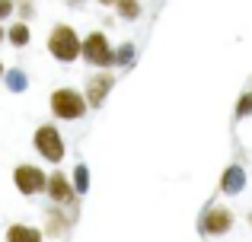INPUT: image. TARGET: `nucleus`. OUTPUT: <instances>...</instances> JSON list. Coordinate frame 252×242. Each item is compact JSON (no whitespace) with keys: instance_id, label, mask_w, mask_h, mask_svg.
Returning a JSON list of instances; mask_svg holds the SVG:
<instances>
[{"instance_id":"nucleus-1","label":"nucleus","mask_w":252,"mask_h":242,"mask_svg":"<svg viewBox=\"0 0 252 242\" xmlns=\"http://www.w3.org/2000/svg\"><path fill=\"white\" fill-rule=\"evenodd\" d=\"M45 48L55 57L58 64H74L83 57V38L77 35V29L70 23H55L48 29V38H45Z\"/></svg>"},{"instance_id":"nucleus-2","label":"nucleus","mask_w":252,"mask_h":242,"mask_svg":"<svg viewBox=\"0 0 252 242\" xmlns=\"http://www.w3.org/2000/svg\"><path fill=\"white\" fill-rule=\"evenodd\" d=\"M48 108L55 121H80L86 112H90V102H86V93L77 86H58L51 89L48 96Z\"/></svg>"},{"instance_id":"nucleus-3","label":"nucleus","mask_w":252,"mask_h":242,"mask_svg":"<svg viewBox=\"0 0 252 242\" xmlns=\"http://www.w3.org/2000/svg\"><path fill=\"white\" fill-rule=\"evenodd\" d=\"M32 147L38 150V156H42L45 162H51V166H61L64 153H67V143H64L61 137V128L58 124H38L35 134H32Z\"/></svg>"},{"instance_id":"nucleus-4","label":"nucleus","mask_w":252,"mask_h":242,"mask_svg":"<svg viewBox=\"0 0 252 242\" xmlns=\"http://www.w3.org/2000/svg\"><path fill=\"white\" fill-rule=\"evenodd\" d=\"M80 61H86L90 67H96V70H112V67H115V48H112L109 35H105L102 29L86 32V38H83V57H80Z\"/></svg>"},{"instance_id":"nucleus-5","label":"nucleus","mask_w":252,"mask_h":242,"mask_svg":"<svg viewBox=\"0 0 252 242\" xmlns=\"http://www.w3.org/2000/svg\"><path fill=\"white\" fill-rule=\"evenodd\" d=\"M13 185L23 198H38V194L48 191V172L35 162H19L13 169Z\"/></svg>"},{"instance_id":"nucleus-6","label":"nucleus","mask_w":252,"mask_h":242,"mask_svg":"<svg viewBox=\"0 0 252 242\" xmlns=\"http://www.w3.org/2000/svg\"><path fill=\"white\" fill-rule=\"evenodd\" d=\"M48 201L51 204H61V207H77L80 204V194H77V188H74V179L70 175H64L61 169H55V172H48Z\"/></svg>"},{"instance_id":"nucleus-7","label":"nucleus","mask_w":252,"mask_h":242,"mask_svg":"<svg viewBox=\"0 0 252 242\" xmlns=\"http://www.w3.org/2000/svg\"><path fill=\"white\" fill-rule=\"evenodd\" d=\"M112 89H115V74H105V70H99V74H90L86 77V102H90V108H102L105 99L112 96Z\"/></svg>"},{"instance_id":"nucleus-8","label":"nucleus","mask_w":252,"mask_h":242,"mask_svg":"<svg viewBox=\"0 0 252 242\" xmlns=\"http://www.w3.org/2000/svg\"><path fill=\"white\" fill-rule=\"evenodd\" d=\"M77 220V207H61V204H51L45 211V236L51 239H61L64 233L74 226Z\"/></svg>"},{"instance_id":"nucleus-9","label":"nucleus","mask_w":252,"mask_h":242,"mask_svg":"<svg viewBox=\"0 0 252 242\" xmlns=\"http://www.w3.org/2000/svg\"><path fill=\"white\" fill-rule=\"evenodd\" d=\"M230 226H233V214L227 207H208L204 211V217H201L204 236H223V233H230Z\"/></svg>"},{"instance_id":"nucleus-10","label":"nucleus","mask_w":252,"mask_h":242,"mask_svg":"<svg viewBox=\"0 0 252 242\" xmlns=\"http://www.w3.org/2000/svg\"><path fill=\"white\" fill-rule=\"evenodd\" d=\"M3 242H45V230L29 226V223H10Z\"/></svg>"},{"instance_id":"nucleus-11","label":"nucleus","mask_w":252,"mask_h":242,"mask_svg":"<svg viewBox=\"0 0 252 242\" xmlns=\"http://www.w3.org/2000/svg\"><path fill=\"white\" fill-rule=\"evenodd\" d=\"M6 42H10V48H26V45L32 42V29L26 19H19V23H10V29H6Z\"/></svg>"},{"instance_id":"nucleus-12","label":"nucleus","mask_w":252,"mask_h":242,"mask_svg":"<svg viewBox=\"0 0 252 242\" xmlns=\"http://www.w3.org/2000/svg\"><path fill=\"white\" fill-rule=\"evenodd\" d=\"M243 185H246V175H243V169H240V166H230L227 172H223V179H220V191L240 194Z\"/></svg>"},{"instance_id":"nucleus-13","label":"nucleus","mask_w":252,"mask_h":242,"mask_svg":"<svg viewBox=\"0 0 252 242\" xmlns=\"http://www.w3.org/2000/svg\"><path fill=\"white\" fill-rule=\"evenodd\" d=\"M141 13H144L141 0H115V16L125 19V23H137Z\"/></svg>"},{"instance_id":"nucleus-14","label":"nucleus","mask_w":252,"mask_h":242,"mask_svg":"<svg viewBox=\"0 0 252 242\" xmlns=\"http://www.w3.org/2000/svg\"><path fill=\"white\" fill-rule=\"evenodd\" d=\"M70 179H74L77 194H86V191H90V166H86V162H77V169L70 172Z\"/></svg>"},{"instance_id":"nucleus-15","label":"nucleus","mask_w":252,"mask_h":242,"mask_svg":"<svg viewBox=\"0 0 252 242\" xmlns=\"http://www.w3.org/2000/svg\"><path fill=\"white\" fill-rule=\"evenodd\" d=\"M131 64H134V45L122 42L115 48V67H131Z\"/></svg>"},{"instance_id":"nucleus-16","label":"nucleus","mask_w":252,"mask_h":242,"mask_svg":"<svg viewBox=\"0 0 252 242\" xmlns=\"http://www.w3.org/2000/svg\"><path fill=\"white\" fill-rule=\"evenodd\" d=\"M16 16L29 23V19L35 16V0H16Z\"/></svg>"},{"instance_id":"nucleus-17","label":"nucleus","mask_w":252,"mask_h":242,"mask_svg":"<svg viewBox=\"0 0 252 242\" xmlns=\"http://www.w3.org/2000/svg\"><path fill=\"white\" fill-rule=\"evenodd\" d=\"M252 112V93H243L240 96V106H236V118H243V115Z\"/></svg>"},{"instance_id":"nucleus-18","label":"nucleus","mask_w":252,"mask_h":242,"mask_svg":"<svg viewBox=\"0 0 252 242\" xmlns=\"http://www.w3.org/2000/svg\"><path fill=\"white\" fill-rule=\"evenodd\" d=\"M13 13H16V0H0V23H6Z\"/></svg>"},{"instance_id":"nucleus-19","label":"nucleus","mask_w":252,"mask_h":242,"mask_svg":"<svg viewBox=\"0 0 252 242\" xmlns=\"http://www.w3.org/2000/svg\"><path fill=\"white\" fill-rule=\"evenodd\" d=\"M6 86H13V89H23V86H26V80H23V70H10V74H6Z\"/></svg>"},{"instance_id":"nucleus-20","label":"nucleus","mask_w":252,"mask_h":242,"mask_svg":"<svg viewBox=\"0 0 252 242\" xmlns=\"http://www.w3.org/2000/svg\"><path fill=\"white\" fill-rule=\"evenodd\" d=\"M64 3H67V6H70V10H80V6L86 3V0H64Z\"/></svg>"},{"instance_id":"nucleus-21","label":"nucleus","mask_w":252,"mask_h":242,"mask_svg":"<svg viewBox=\"0 0 252 242\" xmlns=\"http://www.w3.org/2000/svg\"><path fill=\"white\" fill-rule=\"evenodd\" d=\"M6 42V29H3V23H0V45Z\"/></svg>"},{"instance_id":"nucleus-22","label":"nucleus","mask_w":252,"mask_h":242,"mask_svg":"<svg viewBox=\"0 0 252 242\" xmlns=\"http://www.w3.org/2000/svg\"><path fill=\"white\" fill-rule=\"evenodd\" d=\"M99 6H115V0H96Z\"/></svg>"},{"instance_id":"nucleus-23","label":"nucleus","mask_w":252,"mask_h":242,"mask_svg":"<svg viewBox=\"0 0 252 242\" xmlns=\"http://www.w3.org/2000/svg\"><path fill=\"white\" fill-rule=\"evenodd\" d=\"M3 77H6V64L0 61V80H3Z\"/></svg>"},{"instance_id":"nucleus-24","label":"nucleus","mask_w":252,"mask_h":242,"mask_svg":"<svg viewBox=\"0 0 252 242\" xmlns=\"http://www.w3.org/2000/svg\"><path fill=\"white\" fill-rule=\"evenodd\" d=\"M249 223H252V214H249Z\"/></svg>"}]
</instances>
